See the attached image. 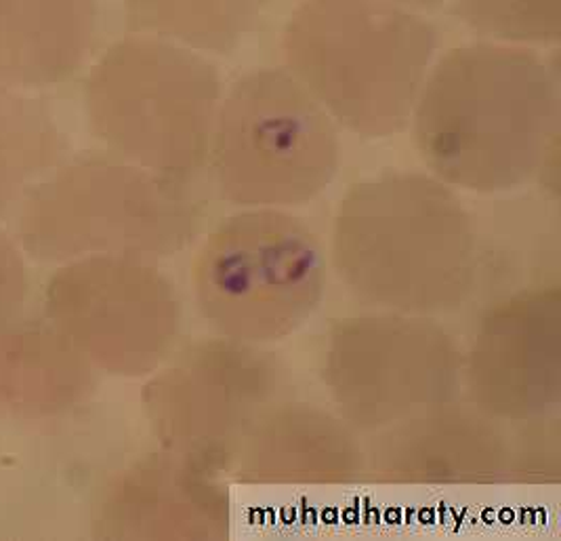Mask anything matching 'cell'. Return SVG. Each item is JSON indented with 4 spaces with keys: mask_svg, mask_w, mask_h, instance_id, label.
I'll return each instance as SVG.
<instances>
[{
    "mask_svg": "<svg viewBox=\"0 0 561 541\" xmlns=\"http://www.w3.org/2000/svg\"><path fill=\"white\" fill-rule=\"evenodd\" d=\"M332 251L357 297L414 316L459 308L478 270L471 215L432 173L393 171L356 183L336 208Z\"/></svg>",
    "mask_w": 561,
    "mask_h": 541,
    "instance_id": "7a4b0ae2",
    "label": "cell"
},
{
    "mask_svg": "<svg viewBox=\"0 0 561 541\" xmlns=\"http://www.w3.org/2000/svg\"><path fill=\"white\" fill-rule=\"evenodd\" d=\"M98 34V0H0V89L72 77Z\"/></svg>",
    "mask_w": 561,
    "mask_h": 541,
    "instance_id": "4fadbf2b",
    "label": "cell"
},
{
    "mask_svg": "<svg viewBox=\"0 0 561 541\" xmlns=\"http://www.w3.org/2000/svg\"><path fill=\"white\" fill-rule=\"evenodd\" d=\"M560 119L558 78L530 47L480 41L435 57L410 123L432 176L469 192L524 185Z\"/></svg>",
    "mask_w": 561,
    "mask_h": 541,
    "instance_id": "6da1fadb",
    "label": "cell"
},
{
    "mask_svg": "<svg viewBox=\"0 0 561 541\" xmlns=\"http://www.w3.org/2000/svg\"><path fill=\"white\" fill-rule=\"evenodd\" d=\"M389 2H396V4H402V7H407V9L423 13V11H430V9H437V7L444 4L446 0H389Z\"/></svg>",
    "mask_w": 561,
    "mask_h": 541,
    "instance_id": "ac0fdd59",
    "label": "cell"
},
{
    "mask_svg": "<svg viewBox=\"0 0 561 541\" xmlns=\"http://www.w3.org/2000/svg\"><path fill=\"white\" fill-rule=\"evenodd\" d=\"M57 156V133L45 110L22 98L0 95V205Z\"/></svg>",
    "mask_w": 561,
    "mask_h": 541,
    "instance_id": "2e32d148",
    "label": "cell"
},
{
    "mask_svg": "<svg viewBox=\"0 0 561 541\" xmlns=\"http://www.w3.org/2000/svg\"><path fill=\"white\" fill-rule=\"evenodd\" d=\"M561 297L558 289L526 291L490 309L465 377L480 412L536 419L560 403Z\"/></svg>",
    "mask_w": 561,
    "mask_h": 541,
    "instance_id": "30bf717a",
    "label": "cell"
},
{
    "mask_svg": "<svg viewBox=\"0 0 561 541\" xmlns=\"http://www.w3.org/2000/svg\"><path fill=\"white\" fill-rule=\"evenodd\" d=\"M27 226L84 247L173 253L198 230V208L179 181L133 162L89 158L38 190Z\"/></svg>",
    "mask_w": 561,
    "mask_h": 541,
    "instance_id": "ba28073f",
    "label": "cell"
},
{
    "mask_svg": "<svg viewBox=\"0 0 561 541\" xmlns=\"http://www.w3.org/2000/svg\"><path fill=\"white\" fill-rule=\"evenodd\" d=\"M327 263L316 234L286 208H247L224 219L194 263L206 323L242 343L278 341L316 312Z\"/></svg>",
    "mask_w": 561,
    "mask_h": 541,
    "instance_id": "8992f818",
    "label": "cell"
},
{
    "mask_svg": "<svg viewBox=\"0 0 561 541\" xmlns=\"http://www.w3.org/2000/svg\"><path fill=\"white\" fill-rule=\"evenodd\" d=\"M240 478L265 485H331L354 478L362 451L327 412L290 405L267 413L240 449Z\"/></svg>",
    "mask_w": 561,
    "mask_h": 541,
    "instance_id": "7c38bea8",
    "label": "cell"
},
{
    "mask_svg": "<svg viewBox=\"0 0 561 541\" xmlns=\"http://www.w3.org/2000/svg\"><path fill=\"white\" fill-rule=\"evenodd\" d=\"M286 70L336 127L387 137L410 123L437 30L389 0H304L282 36Z\"/></svg>",
    "mask_w": 561,
    "mask_h": 541,
    "instance_id": "3957f363",
    "label": "cell"
},
{
    "mask_svg": "<svg viewBox=\"0 0 561 541\" xmlns=\"http://www.w3.org/2000/svg\"><path fill=\"white\" fill-rule=\"evenodd\" d=\"M208 160L233 205H304L336 173V125L286 68L255 70L221 98Z\"/></svg>",
    "mask_w": 561,
    "mask_h": 541,
    "instance_id": "5b68a950",
    "label": "cell"
},
{
    "mask_svg": "<svg viewBox=\"0 0 561 541\" xmlns=\"http://www.w3.org/2000/svg\"><path fill=\"white\" fill-rule=\"evenodd\" d=\"M125 506L128 525L144 538L219 540L228 536L230 501L210 470L171 451L139 470Z\"/></svg>",
    "mask_w": 561,
    "mask_h": 541,
    "instance_id": "5bb4252c",
    "label": "cell"
},
{
    "mask_svg": "<svg viewBox=\"0 0 561 541\" xmlns=\"http://www.w3.org/2000/svg\"><path fill=\"white\" fill-rule=\"evenodd\" d=\"M278 386V369L251 343L228 337L196 343L153 382V424L173 453L224 470L272 412Z\"/></svg>",
    "mask_w": 561,
    "mask_h": 541,
    "instance_id": "9c48e42d",
    "label": "cell"
},
{
    "mask_svg": "<svg viewBox=\"0 0 561 541\" xmlns=\"http://www.w3.org/2000/svg\"><path fill=\"white\" fill-rule=\"evenodd\" d=\"M221 98L203 53L139 32L103 53L87 82L89 119L103 142L179 183L205 167Z\"/></svg>",
    "mask_w": 561,
    "mask_h": 541,
    "instance_id": "277c9868",
    "label": "cell"
},
{
    "mask_svg": "<svg viewBox=\"0 0 561 541\" xmlns=\"http://www.w3.org/2000/svg\"><path fill=\"white\" fill-rule=\"evenodd\" d=\"M460 22L482 41L542 47L560 41V0H453Z\"/></svg>",
    "mask_w": 561,
    "mask_h": 541,
    "instance_id": "e0dca14e",
    "label": "cell"
},
{
    "mask_svg": "<svg viewBox=\"0 0 561 541\" xmlns=\"http://www.w3.org/2000/svg\"><path fill=\"white\" fill-rule=\"evenodd\" d=\"M373 447V467L389 481L457 485L499 478L507 447L482 415L439 407L387 430Z\"/></svg>",
    "mask_w": 561,
    "mask_h": 541,
    "instance_id": "8fae6325",
    "label": "cell"
},
{
    "mask_svg": "<svg viewBox=\"0 0 561 541\" xmlns=\"http://www.w3.org/2000/svg\"><path fill=\"white\" fill-rule=\"evenodd\" d=\"M128 24L196 53H230L255 26L261 0H123Z\"/></svg>",
    "mask_w": 561,
    "mask_h": 541,
    "instance_id": "9a60e30c",
    "label": "cell"
},
{
    "mask_svg": "<svg viewBox=\"0 0 561 541\" xmlns=\"http://www.w3.org/2000/svg\"><path fill=\"white\" fill-rule=\"evenodd\" d=\"M460 367L444 329L402 312L347 318L332 329L324 350L332 401L362 430H387L448 405Z\"/></svg>",
    "mask_w": 561,
    "mask_h": 541,
    "instance_id": "52a82bcc",
    "label": "cell"
}]
</instances>
